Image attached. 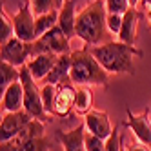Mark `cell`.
I'll return each mask as SVG.
<instances>
[{
  "label": "cell",
  "instance_id": "f546056e",
  "mask_svg": "<svg viewBox=\"0 0 151 151\" xmlns=\"http://www.w3.org/2000/svg\"><path fill=\"white\" fill-rule=\"evenodd\" d=\"M53 2H55V9H60V7L64 6V2H66V0H53Z\"/></svg>",
  "mask_w": 151,
  "mask_h": 151
},
{
  "label": "cell",
  "instance_id": "5bb4252c",
  "mask_svg": "<svg viewBox=\"0 0 151 151\" xmlns=\"http://www.w3.org/2000/svg\"><path fill=\"white\" fill-rule=\"evenodd\" d=\"M20 109H24V86L20 80H17L2 93V111L13 113Z\"/></svg>",
  "mask_w": 151,
  "mask_h": 151
},
{
  "label": "cell",
  "instance_id": "2e32d148",
  "mask_svg": "<svg viewBox=\"0 0 151 151\" xmlns=\"http://www.w3.org/2000/svg\"><path fill=\"white\" fill-rule=\"evenodd\" d=\"M138 20H140V13L137 7H129L124 13V22H122V29L118 33V40L124 44H135L137 40V29H138Z\"/></svg>",
  "mask_w": 151,
  "mask_h": 151
},
{
  "label": "cell",
  "instance_id": "cb8c5ba5",
  "mask_svg": "<svg viewBox=\"0 0 151 151\" xmlns=\"http://www.w3.org/2000/svg\"><path fill=\"white\" fill-rule=\"evenodd\" d=\"M122 126L118 124L113 127V133L106 138V151H122Z\"/></svg>",
  "mask_w": 151,
  "mask_h": 151
},
{
  "label": "cell",
  "instance_id": "4fadbf2b",
  "mask_svg": "<svg viewBox=\"0 0 151 151\" xmlns=\"http://www.w3.org/2000/svg\"><path fill=\"white\" fill-rule=\"evenodd\" d=\"M57 138L64 146V151H88L86 149V124H78L71 131H58Z\"/></svg>",
  "mask_w": 151,
  "mask_h": 151
},
{
  "label": "cell",
  "instance_id": "4316f807",
  "mask_svg": "<svg viewBox=\"0 0 151 151\" xmlns=\"http://www.w3.org/2000/svg\"><path fill=\"white\" fill-rule=\"evenodd\" d=\"M106 7H107V13H120L124 15L131 4H129V0H106Z\"/></svg>",
  "mask_w": 151,
  "mask_h": 151
},
{
  "label": "cell",
  "instance_id": "44dd1931",
  "mask_svg": "<svg viewBox=\"0 0 151 151\" xmlns=\"http://www.w3.org/2000/svg\"><path fill=\"white\" fill-rule=\"evenodd\" d=\"M40 95H42V104L47 115H55V96H57V86L53 84H44L40 88Z\"/></svg>",
  "mask_w": 151,
  "mask_h": 151
},
{
  "label": "cell",
  "instance_id": "d4e9b609",
  "mask_svg": "<svg viewBox=\"0 0 151 151\" xmlns=\"http://www.w3.org/2000/svg\"><path fill=\"white\" fill-rule=\"evenodd\" d=\"M86 149L88 151H106V140L86 131Z\"/></svg>",
  "mask_w": 151,
  "mask_h": 151
},
{
  "label": "cell",
  "instance_id": "4dcf8cb0",
  "mask_svg": "<svg viewBox=\"0 0 151 151\" xmlns=\"http://www.w3.org/2000/svg\"><path fill=\"white\" fill-rule=\"evenodd\" d=\"M140 4H142V7L149 9V7H151V0H140Z\"/></svg>",
  "mask_w": 151,
  "mask_h": 151
},
{
  "label": "cell",
  "instance_id": "ac0fdd59",
  "mask_svg": "<svg viewBox=\"0 0 151 151\" xmlns=\"http://www.w3.org/2000/svg\"><path fill=\"white\" fill-rule=\"evenodd\" d=\"M58 26V9H53L49 13H42L35 17V27H37V38L46 35L49 29Z\"/></svg>",
  "mask_w": 151,
  "mask_h": 151
},
{
  "label": "cell",
  "instance_id": "484cf974",
  "mask_svg": "<svg viewBox=\"0 0 151 151\" xmlns=\"http://www.w3.org/2000/svg\"><path fill=\"white\" fill-rule=\"evenodd\" d=\"M122 22H124V15L120 13H107V31L111 35H116L120 33L122 29Z\"/></svg>",
  "mask_w": 151,
  "mask_h": 151
},
{
  "label": "cell",
  "instance_id": "d6986e66",
  "mask_svg": "<svg viewBox=\"0 0 151 151\" xmlns=\"http://www.w3.org/2000/svg\"><path fill=\"white\" fill-rule=\"evenodd\" d=\"M93 91L88 86H78L77 88V96H75V109L80 115H86L93 109Z\"/></svg>",
  "mask_w": 151,
  "mask_h": 151
},
{
  "label": "cell",
  "instance_id": "603a6c76",
  "mask_svg": "<svg viewBox=\"0 0 151 151\" xmlns=\"http://www.w3.org/2000/svg\"><path fill=\"white\" fill-rule=\"evenodd\" d=\"M15 37V27H13V20H9L7 13L2 9V15H0V42L6 44V42Z\"/></svg>",
  "mask_w": 151,
  "mask_h": 151
},
{
  "label": "cell",
  "instance_id": "8fae6325",
  "mask_svg": "<svg viewBox=\"0 0 151 151\" xmlns=\"http://www.w3.org/2000/svg\"><path fill=\"white\" fill-rule=\"evenodd\" d=\"M73 82L66 80L57 86V96H55V115L57 116H68L71 109H75V96L77 88H73Z\"/></svg>",
  "mask_w": 151,
  "mask_h": 151
},
{
  "label": "cell",
  "instance_id": "7c38bea8",
  "mask_svg": "<svg viewBox=\"0 0 151 151\" xmlns=\"http://www.w3.org/2000/svg\"><path fill=\"white\" fill-rule=\"evenodd\" d=\"M60 55H53V53H42V55H35V57H31L27 60V69L29 73L33 75V78L35 80H44L49 71L53 69V66L57 64Z\"/></svg>",
  "mask_w": 151,
  "mask_h": 151
},
{
  "label": "cell",
  "instance_id": "9c48e42d",
  "mask_svg": "<svg viewBox=\"0 0 151 151\" xmlns=\"http://www.w3.org/2000/svg\"><path fill=\"white\" fill-rule=\"evenodd\" d=\"M127 111V122L124 126H127L133 131V135L137 137V140L144 146H151V122H149V109H146L144 113L135 115L131 109Z\"/></svg>",
  "mask_w": 151,
  "mask_h": 151
},
{
  "label": "cell",
  "instance_id": "5b68a950",
  "mask_svg": "<svg viewBox=\"0 0 151 151\" xmlns=\"http://www.w3.org/2000/svg\"><path fill=\"white\" fill-rule=\"evenodd\" d=\"M20 82L24 86V111H27L33 118H40V120H47V113L42 104V95L37 86V80L33 75L29 73L27 66L20 68Z\"/></svg>",
  "mask_w": 151,
  "mask_h": 151
},
{
  "label": "cell",
  "instance_id": "f1b7e54d",
  "mask_svg": "<svg viewBox=\"0 0 151 151\" xmlns=\"http://www.w3.org/2000/svg\"><path fill=\"white\" fill-rule=\"evenodd\" d=\"M126 151H147V147L142 144V146H127Z\"/></svg>",
  "mask_w": 151,
  "mask_h": 151
},
{
  "label": "cell",
  "instance_id": "9a60e30c",
  "mask_svg": "<svg viewBox=\"0 0 151 151\" xmlns=\"http://www.w3.org/2000/svg\"><path fill=\"white\" fill-rule=\"evenodd\" d=\"M75 7H77V0H66L64 6L58 9V27L68 35V38L71 40L73 37H77V13H75Z\"/></svg>",
  "mask_w": 151,
  "mask_h": 151
},
{
  "label": "cell",
  "instance_id": "1f68e13d",
  "mask_svg": "<svg viewBox=\"0 0 151 151\" xmlns=\"http://www.w3.org/2000/svg\"><path fill=\"white\" fill-rule=\"evenodd\" d=\"M140 2V0H129V4H131V7H137V4Z\"/></svg>",
  "mask_w": 151,
  "mask_h": 151
},
{
  "label": "cell",
  "instance_id": "d6a6232c",
  "mask_svg": "<svg viewBox=\"0 0 151 151\" xmlns=\"http://www.w3.org/2000/svg\"><path fill=\"white\" fill-rule=\"evenodd\" d=\"M147 18H149V24H151V7L147 9Z\"/></svg>",
  "mask_w": 151,
  "mask_h": 151
},
{
  "label": "cell",
  "instance_id": "e0dca14e",
  "mask_svg": "<svg viewBox=\"0 0 151 151\" xmlns=\"http://www.w3.org/2000/svg\"><path fill=\"white\" fill-rule=\"evenodd\" d=\"M69 71H71V55H60L57 64L49 71V75L44 78V82L46 84H53V86H58L60 82L71 80L69 78Z\"/></svg>",
  "mask_w": 151,
  "mask_h": 151
},
{
  "label": "cell",
  "instance_id": "8992f818",
  "mask_svg": "<svg viewBox=\"0 0 151 151\" xmlns=\"http://www.w3.org/2000/svg\"><path fill=\"white\" fill-rule=\"evenodd\" d=\"M31 0H24V4L18 7V11L13 15V27L15 37L22 38L24 42L37 40V27H35V11L31 9Z\"/></svg>",
  "mask_w": 151,
  "mask_h": 151
},
{
  "label": "cell",
  "instance_id": "7a4b0ae2",
  "mask_svg": "<svg viewBox=\"0 0 151 151\" xmlns=\"http://www.w3.org/2000/svg\"><path fill=\"white\" fill-rule=\"evenodd\" d=\"M107 29V7L106 0H91L77 15V37L86 46H99L106 42Z\"/></svg>",
  "mask_w": 151,
  "mask_h": 151
},
{
  "label": "cell",
  "instance_id": "ba28073f",
  "mask_svg": "<svg viewBox=\"0 0 151 151\" xmlns=\"http://www.w3.org/2000/svg\"><path fill=\"white\" fill-rule=\"evenodd\" d=\"M31 118L33 116L24 109L13 111V113H4L2 124H0V142H7V140L15 138Z\"/></svg>",
  "mask_w": 151,
  "mask_h": 151
},
{
  "label": "cell",
  "instance_id": "3957f363",
  "mask_svg": "<svg viewBox=\"0 0 151 151\" xmlns=\"http://www.w3.org/2000/svg\"><path fill=\"white\" fill-rule=\"evenodd\" d=\"M69 78L75 86H107L109 73L100 66L89 49H78L71 53Z\"/></svg>",
  "mask_w": 151,
  "mask_h": 151
},
{
  "label": "cell",
  "instance_id": "7402d4cb",
  "mask_svg": "<svg viewBox=\"0 0 151 151\" xmlns=\"http://www.w3.org/2000/svg\"><path fill=\"white\" fill-rule=\"evenodd\" d=\"M49 147H51V142L47 137H37L22 142L17 151H49Z\"/></svg>",
  "mask_w": 151,
  "mask_h": 151
},
{
  "label": "cell",
  "instance_id": "836d02e7",
  "mask_svg": "<svg viewBox=\"0 0 151 151\" xmlns=\"http://www.w3.org/2000/svg\"><path fill=\"white\" fill-rule=\"evenodd\" d=\"M122 151H126V147H124V144H122Z\"/></svg>",
  "mask_w": 151,
  "mask_h": 151
},
{
  "label": "cell",
  "instance_id": "30bf717a",
  "mask_svg": "<svg viewBox=\"0 0 151 151\" xmlns=\"http://www.w3.org/2000/svg\"><path fill=\"white\" fill-rule=\"evenodd\" d=\"M84 124H86V129H88L89 133L100 137L104 140L113 133L109 115L106 111H100V109H91L89 113H86L84 115Z\"/></svg>",
  "mask_w": 151,
  "mask_h": 151
},
{
  "label": "cell",
  "instance_id": "6da1fadb",
  "mask_svg": "<svg viewBox=\"0 0 151 151\" xmlns=\"http://www.w3.org/2000/svg\"><path fill=\"white\" fill-rule=\"evenodd\" d=\"M93 57L100 62V66L107 73H127L135 75V57H140L142 51L131 44H124L120 40H109L100 46L89 47Z\"/></svg>",
  "mask_w": 151,
  "mask_h": 151
},
{
  "label": "cell",
  "instance_id": "52a82bcc",
  "mask_svg": "<svg viewBox=\"0 0 151 151\" xmlns=\"http://www.w3.org/2000/svg\"><path fill=\"white\" fill-rule=\"evenodd\" d=\"M31 44L33 42H24L18 37H11L6 44H2V60L13 64L17 68H22L27 64V58H31Z\"/></svg>",
  "mask_w": 151,
  "mask_h": 151
},
{
  "label": "cell",
  "instance_id": "83f0119b",
  "mask_svg": "<svg viewBox=\"0 0 151 151\" xmlns=\"http://www.w3.org/2000/svg\"><path fill=\"white\" fill-rule=\"evenodd\" d=\"M35 15H42V13H49L55 9V2L53 0H31Z\"/></svg>",
  "mask_w": 151,
  "mask_h": 151
},
{
  "label": "cell",
  "instance_id": "ffe728a7",
  "mask_svg": "<svg viewBox=\"0 0 151 151\" xmlns=\"http://www.w3.org/2000/svg\"><path fill=\"white\" fill-rule=\"evenodd\" d=\"M17 80H20V68L2 60V64H0V89H2V93Z\"/></svg>",
  "mask_w": 151,
  "mask_h": 151
},
{
  "label": "cell",
  "instance_id": "277c9868",
  "mask_svg": "<svg viewBox=\"0 0 151 151\" xmlns=\"http://www.w3.org/2000/svg\"><path fill=\"white\" fill-rule=\"evenodd\" d=\"M69 38L64 31L57 26L49 29L46 35L38 37L31 44V57L42 55V53H53V55H71V44Z\"/></svg>",
  "mask_w": 151,
  "mask_h": 151
}]
</instances>
